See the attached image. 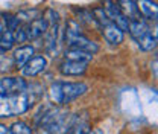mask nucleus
I'll list each match as a JSON object with an SVG mask.
<instances>
[{
	"instance_id": "obj_20",
	"label": "nucleus",
	"mask_w": 158,
	"mask_h": 134,
	"mask_svg": "<svg viewBox=\"0 0 158 134\" xmlns=\"http://www.w3.org/2000/svg\"><path fill=\"white\" fill-rule=\"evenodd\" d=\"M87 133H88V123L87 122H79L76 119L67 134H87Z\"/></svg>"
},
{
	"instance_id": "obj_25",
	"label": "nucleus",
	"mask_w": 158,
	"mask_h": 134,
	"mask_svg": "<svg viewBox=\"0 0 158 134\" xmlns=\"http://www.w3.org/2000/svg\"><path fill=\"white\" fill-rule=\"evenodd\" d=\"M0 134H9V128H6L5 125H0Z\"/></svg>"
},
{
	"instance_id": "obj_1",
	"label": "nucleus",
	"mask_w": 158,
	"mask_h": 134,
	"mask_svg": "<svg viewBox=\"0 0 158 134\" xmlns=\"http://www.w3.org/2000/svg\"><path fill=\"white\" fill-rule=\"evenodd\" d=\"M76 117L72 116L67 110L62 108H50L41 116L40 120V131L43 134H67L72 125L75 123Z\"/></svg>"
},
{
	"instance_id": "obj_14",
	"label": "nucleus",
	"mask_w": 158,
	"mask_h": 134,
	"mask_svg": "<svg viewBox=\"0 0 158 134\" xmlns=\"http://www.w3.org/2000/svg\"><path fill=\"white\" fill-rule=\"evenodd\" d=\"M117 5H118V8H120V11L123 12V15L129 20V23L134 21V20H140L137 2H131V0L126 2V0H123V2H117Z\"/></svg>"
},
{
	"instance_id": "obj_15",
	"label": "nucleus",
	"mask_w": 158,
	"mask_h": 134,
	"mask_svg": "<svg viewBox=\"0 0 158 134\" xmlns=\"http://www.w3.org/2000/svg\"><path fill=\"white\" fill-rule=\"evenodd\" d=\"M46 35V50L49 54H56V41H58V24L56 26H50L47 29Z\"/></svg>"
},
{
	"instance_id": "obj_12",
	"label": "nucleus",
	"mask_w": 158,
	"mask_h": 134,
	"mask_svg": "<svg viewBox=\"0 0 158 134\" xmlns=\"http://www.w3.org/2000/svg\"><path fill=\"white\" fill-rule=\"evenodd\" d=\"M34 47L32 46H20L19 49H15L14 52V61H15V67L17 69H23L29 61L31 58H34Z\"/></svg>"
},
{
	"instance_id": "obj_9",
	"label": "nucleus",
	"mask_w": 158,
	"mask_h": 134,
	"mask_svg": "<svg viewBox=\"0 0 158 134\" xmlns=\"http://www.w3.org/2000/svg\"><path fill=\"white\" fill-rule=\"evenodd\" d=\"M46 66H47V59L43 55H34V58H31V61L21 69V73H23V76L34 78L40 75L41 72H44Z\"/></svg>"
},
{
	"instance_id": "obj_6",
	"label": "nucleus",
	"mask_w": 158,
	"mask_h": 134,
	"mask_svg": "<svg viewBox=\"0 0 158 134\" xmlns=\"http://www.w3.org/2000/svg\"><path fill=\"white\" fill-rule=\"evenodd\" d=\"M91 12H93V15H94V19H96L98 28L100 29L103 38L106 40L110 44H114V46H116V44H120V43L123 41V38H125V35H123V32L118 29L117 26L106 17L103 8H96V9H93Z\"/></svg>"
},
{
	"instance_id": "obj_13",
	"label": "nucleus",
	"mask_w": 158,
	"mask_h": 134,
	"mask_svg": "<svg viewBox=\"0 0 158 134\" xmlns=\"http://www.w3.org/2000/svg\"><path fill=\"white\" fill-rule=\"evenodd\" d=\"M138 12L143 14V17H146L151 21H157L158 20V3L157 2H149V0H141L137 2Z\"/></svg>"
},
{
	"instance_id": "obj_11",
	"label": "nucleus",
	"mask_w": 158,
	"mask_h": 134,
	"mask_svg": "<svg viewBox=\"0 0 158 134\" xmlns=\"http://www.w3.org/2000/svg\"><path fill=\"white\" fill-rule=\"evenodd\" d=\"M24 29H26L27 40H35V38H38V37H41L43 34L47 32V29H49V23L46 21L44 17H40V19L34 20L32 23H29L27 28H24Z\"/></svg>"
},
{
	"instance_id": "obj_24",
	"label": "nucleus",
	"mask_w": 158,
	"mask_h": 134,
	"mask_svg": "<svg viewBox=\"0 0 158 134\" xmlns=\"http://www.w3.org/2000/svg\"><path fill=\"white\" fill-rule=\"evenodd\" d=\"M151 69H152L154 75L158 78V54L155 55V58L152 59V63H151Z\"/></svg>"
},
{
	"instance_id": "obj_21",
	"label": "nucleus",
	"mask_w": 158,
	"mask_h": 134,
	"mask_svg": "<svg viewBox=\"0 0 158 134\" xmlns=\"http://www.w3.org/2000/svg\"><path fill=\"white\" fill-rule=\"evenodd\" d=\"M3 20H5V24H6V31H9V32H14L20 24L17 17L11 15V14H3Z\"/></svg>"
},
{
	"instance_id": "obj_22",
	"label": "nucleus",
	"mask_w": 158,
	"mask_h": 134,
	"mask_svg": "<svg viewBox=\"0 0 158 134\" xmlns=\"http://www.w3.org/2000/svg\"><path fill=\"white\" fill-rule=\"evenodd\" d=\"M46 21L49 23V28L50 26H56L59 21V14L56 11H53V9H47V12H46Z\"/></svg>"
},
{
	"instance_id": "obj_2",
	"label": "nucleus",
	"mask_w": 158,
	"mask_h": 134,
	"mask_svg": "<svg viewBox=\"0 0 158 134\" xmlns=\"http://www.w3.org/2000/svg\"><path fill=\"white\" fill-rule=\"evenodd\" d=\"M88 90V85L84 82H64L58 81L53 82L49 89V97L53 104L56 105H64L70 104L72 101L78 99L79 96L85 95Z\"/></svg>"
},
{
	"instance_id": "obj_26",
	"label": "nucleus",
	"mask_w": 158,
	"mask_h": 134,
	"mask_svg": "<svg viewBox=\"0 0 158 134\" xmlns=\"http://www.w3.org/2000/svg\"><path fill=\"white\" fill-rule=\"evenodd\" d=\"M3 69V55H0V70Z\"/></svg>"
},
{
	"instance_id": "obj_19",
	"label": "nucleus",
	"mask_w": 158,
	"mask_h": 134,
	"mask_svg": "<svg viewBox=\"0 0 158 134\" xmlns=\"http://www.w3.org/2000/svg\"><path fill=\"white\" fill-rule=\"evenodd\" d=\"M9 134H32V128L24 122H15L9 127Z\"/></svg>"
},
{
	"instance_id": "obj_27",
	"label": "nucleus",
	"mask_w": 158,
	"mask_h": 134,
	"mask_svg": "<svg viewBox=\"0 0 158 134\" xmlns=\"http://www.w3.org/2000/svg\"><path fill=\"white\" fill-rule=\"evenodd\" d=\"M90 134H103V133H102V131H100V130H94V131H93V133H90Z\"/></svg>"
},
{
	"instance_id": "obj_8",
	"label": "nucleus",
	"mask_w": 158,
	"mask_h": 134,
	"mask_svg": "<svg viewBox=\"0 0 158 134\" xmlns=\"http://www.w3.org/2000/svg\"><path fill=\"white\" fill-rule=\"evenodd\" d=\"M29 85L23 78L15 76H6L0 79V93H24L27 92Z\"/></svg>"
},
{
	"instance_id": "obj_3",
	"label": "nucleus",
	"mask_w": 158,
	"mask_h": 134,
	"mask_svg": "<svg viewBox=\"0 0 158 134\" xmlns=\"http://www.w3.org/2000/svg\"><path fill=\"white\" fill-rule=\"evenodd\" d=\"M131 37L135 40L141 50H152L158 44V24L148 23L144 20H134L129 23Z\"/></svg>"
},
{
	"instance_id": "obj_7",
	"label": "nucleus",
	"mask_w": 158,
	"mask_h": 134,
	"mask_svg": "<svg viewBox=\"0 0 158 134\" xmlns=\"http://www.w3.org/2000/svg\"><path fill=\"white\" fill-rule=\"evenodd\" d=\"M103 11H105L106 17L111 20L122 32L129 31V20L123 15V12L120 11V8H118L117 3H114V2H106Z\"/></svg>"
},
{
	"instance_id": "obj_4",
	"label": "nucleus",
	"mask_w": 158,
	"mask_h": 134,
	"mask_svg": "<svg viewBox=\"0 0 158 134\" xmlns=\"http://www.w3.org/2000/svg\"><path fill=\"white\" fill-rule=\"evenodd\" d=\"M34 102L29 92L24 93H0V117H12L26 113Z\"/></svg>"
},
{
	"instance_id": "obj_17",
	"label": "nucleus",
	"mask_w": 158,
	"mask_h": 134,
	"mask_svg": "<svg viewBox=\"0 0 158 134\" xmlns=\"http://www.w3.org/2000/svg\"><path fill=\"white\" fill-rule=\"evenodd\" d=\"M40 15H41V12L38 9H23L19 14H15L19 21H27V23H32L34 20L40 19Z\"/></svg>"
},
{
	"instance_id": "obj_10",
	"label": "nucleus",
	"mask_w": 158,
	"mask_h": 134,
	"mask_svg": "<svg viewBox=\"0 0 158 134\" xmlns=\"http://www.w3.org/2000/svg\"><path fill=\"white\" fill-rule=\"evenodd\" d=\"M87 63H81V61H70V59H64L59 66V72L65 76H79L82 73H85L87 70Z\"/></svg>"
},
{
	"instance_id": "obj_23",
	"label": "nucleus",
	"mask_w": 158,
	"mask_h": 134,
	"mask_svg": "<svg viewBox=\"0 0 158 134\" xmlns=\"http://www.w3.org/2000/svg\"><path fill=\"white\" fill-rule=\"evenodd\" d=\"M12 35H14V43H24V41L27 40L26 29H24V28H17V29L12 32Z\"/></svg>"
},
{
	"instance_id": "obj_16",
	"label": "nucleus",
	"mask_w": 158,
	"mask_h": 134,
	"mask_svg": "<svg viewBox=\"0 0 158 134\" xmlns=\"http://www.w3.org/2000/svg\"><path fill=\"white\" fill-rule=\"evenodd\" d=\"M65 59H70V61H81V63H90L93 59V55L88 54V52H84V50H78V49H69L65 50Z\"/></svg>"
},
{
	"instance_id": "obj_5",
	"label": "nucleus",
	"mask_w": 158,
	"mask_h": 134,
	"mask_svg": "<svg viewBox=\"0 0 158 134\" xmlns=\"http://www.w3.org/2000/svg\"><path fill=\"white\" fill-rule=\"evenodd\" d=\"M65 41L70 46V49H78V50H84L88 54H96L99 50V46L91 41L90 38H87L81 29L79 24L76 21H69V24L65 26Z\"/></svg>"
},
{
	"instance_id": "obj_28",
	"label": "nucleus",
	"mask_w": 158,
	"mask_h": 134,
	"mask_svg": "<svg viewBox=\"0 0 158 134\" xmlns=\"http://www.w3.org/2000/svg\"><path fill=\"white\" fill-rule=\"evenodd\" d=\"M3 32V26H2V23H0V34Z\"/></svg>"
},
{
	"instance_id": "obj_18",
	"label": "nucleus",
	"mask_w": 158,
	"mask_h": 134,
	"mask_svg": "<svg viewBox=\"0 0 158 134\" xmlns=\"http://www.w3.org/2000/svg\"><path fill=\"white\" fill-rule=\"evenodd\" d=\"M12 46H14V35H12V32L3 31L0 34V50L6 52V50L12 49Z\"/></svg>"
}]
</instances>
